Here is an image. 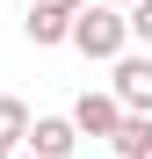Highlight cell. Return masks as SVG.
<instances>
[{"label": "cell", "instance_id": "cell-1", "mask_svg": "<svg viewBox=\"0 0 152 159\" xmlns=\"http://www.w3.org/2000/svg\"><path fill=\"white\" fill-rule=\"evenodd\" d=\"M72 51H80V58H94V65H116L123 51H131V15L87 0V7L72 15Z\"/></svg>", "mask_w": 152, "mask_h": 159}, {"label": "cell", "instance_id": "cell-2", "mask_svg": "<svg viewBox=\"0 0 152 159\" xmlns=\"http://www.w3.org/2000/svg\"><path fill=\"white\" fill-rule=\"evenodd\" d=\"M109 94L123 101V116H152V58L123 51V58H116V87H109Z\"/></svg>", "mask_w": 152, "mask_h": 159}, {"label": "cell", "instance_id": "cell-3", "mask_svg": "<svg viewBox=\"0 0 152 159\" xmlns=\"http://www.w3.org/2000/svg\"><path fill=\"white\" fill-rule=\"evenodd\" d=\"M72 130H80V138H116L123 130V101L116 94H80L72 101Z\"/></svg>", "mask_w": 152, "mask_h": 159}, {"label": "cell", "instance_id": "cell-4", "mask_svg": "<svg viewBox=\"0 0 152 159\" xmlns=\"http://www.w3.org/2000/svg\"><path fill=\"white\" fill-rule=\"evenodd\" d=\"M22 152H36V159H72V152H80V130H72V116H36Z\"/></svg>", "mask_w": 152, "mask_h": 159}, {"label": "cell", "instance_id": "cell-5", "mask_svg": "<svg viewBox=\"0 0 152 159\" xmlns=\"http://www.w3.org/2000/svg\"><path fill=\"white\" fill-rule=\"evenodd\" d=\"M22 36H29L36 51H51V43H72V15H51V7H29V22H22Z\"/></svg>", "mask_w": 152, "mask_h": 159}, {"label": "cell", "instance_id": "cell-6", "mask_svg": "<svg viewBox=\"0 0 152 159\" xmlns=\"http://www.w3.org/2000/svg\"><path fill=\"white\" fill-rule=\"evenodd\" d=\"M109 145H116V159H152V116H123Z\"/></svg>", "mask_w": 152, "mask_h": 159}, {"label": "cell", "instance_id": "cell-7", "mask_svg": "<svg viewBox=\"0 0 152 159\" xmlns=\"http://www.w3.org/2000/svg\"><path fill=\"white\" fill-rule=\"evenodd\" d=\"M0 145H15V152L29 145V109H22L15 94H0Z\"/></svg>", "mask_w": 152, "mask_h": 159}, {"label": "cell", "instance_id": "cell-8", "mask_svg": "<svg viewBox=\"0 0 152 159\" xmlns=\"http://www.w3.org/2000/svg\"><path fill=\"white\" fill-rule=\"evenodd\" d=\"M131 43L152 51V0H138V7H131Z\"/></svg>", "mask_w": 152, "mask_h": 159}, {"label": "cell", "instance_id": "cell-9", "mask_svg": "<svg viewBox=\"0 0 152 159\" xmlns=\"http://www.w3.org/2000/svg\"><path fill=\"white\" fill-rule=\"evenodd\" d=\"M29 7H51V15H80L87 0H29Z\"/></svg>", "mask_w": 152, "mask_h": 159}, {"label": "cell", "instance_id": "cell-10", "mask_svg": "<svg viewBox=\"0 0 152 159\" xmlns=\"http://www.w3.org/2000/svg\"><path fill=\"white\" fill-rule=\"evenodd\" d=\"M101 7H123V15H131V7H138V0H101Z\"/></svg>", "mask_w": 152, "mask_h": 159}, {"label": "cell", "instance_id": "cell-11", "mask_svg": "<svg viewBox=\"0 0 152 159\" xmlns=\"http://www.w3.org/2000/svg\"><path fill=\"white\" fill-rule=\"evenodd\" d=\"M0 159H15V145H0Z\"/></svg>", "mask_w": 152, "mask_h": 159}, {"label": "cell", "instance_id": "cell-12", "mask_svg": "<svg viewBox=\"0 0 152 159\" xmlns=\"http://www.w3.org/2000/svg\"><path fill=\"white\" fill-rule=\"evenodd\" d=\"M15 159H36V152H15Z\"/></svg>", "mask_w": 152, "mask_h": 159}]
</instances>
